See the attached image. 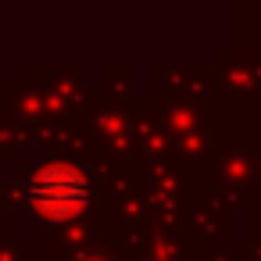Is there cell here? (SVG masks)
Wrapping results in <instances>:
<instances>
[{"mask_svg":"<svg viewBox=\"0 0 261 261\" xmlns=\"http://www.w3.org/2000/svg\"><path fill=\"white\" fill-rule=\"evenodd\" d=\"M36 197L43 207H61L65 200H75L79 197V182L72 172H61V168H50L36 179Z\"/></svg>","mask_w":261,"mask_h":261,"instance_id":"cell-1","label":"cell"}]
</instances>
